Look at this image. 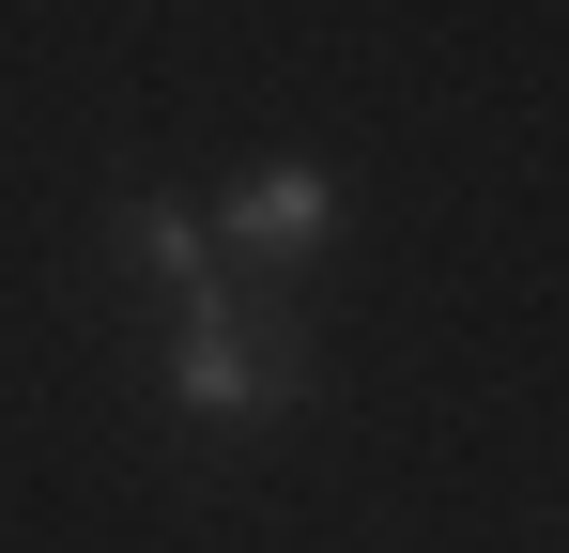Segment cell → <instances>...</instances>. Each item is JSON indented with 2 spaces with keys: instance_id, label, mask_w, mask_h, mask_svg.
I'll return each instance as SVG.
<instances>
[{
  "instance_id": "obj_1",
  "label": "cell",
  "mask_w": 569,
  "mask_h": 553,
  "mask_svg": "<svg viewBox=\"0 0 569 553\" xmlns=\"http://www.w3.org/2000/svg\"><path fill=\"white\" fill-rule=\"evenodd\" d=\"M292 400H308V308H200L170 323V415L186 431H278Z\"/></svg>"
},
{
  "instance_id": "obj_2",
  "label": "cell",
  "mask_w": 569,
  "mask_h": 553,
  "mask_svg": "<svg viewBox=\"0 0 569 553\" xmlns=\"http://www.w3.org/2000/svg\"><path fill=\"white\" fill-rule=\"evenodd\" d=\"M339 215H355V200H339V170H323V154H278V170L231 184L200 231H216V262H247V276H308L323 247H339Z\"/></svg>"
},
{
  "instance_id": "obj_3",
  "label": "cell",
  "mask_w": 569,
  "mask_h": 553,
  "mask_svg": "<svg viewBox=\"0 0 569 553\" xmlns=\"http://www.w3.org/2000/svg\"><path fill=\"white\" fill-rule=\"evenodd\" d=\"M108 247H123V276H139V292H154L170 323H200V308H231V276H216V231H200L186 200H154V184H139V200L108 215Z\"/></svg>"
}]
</instances>
